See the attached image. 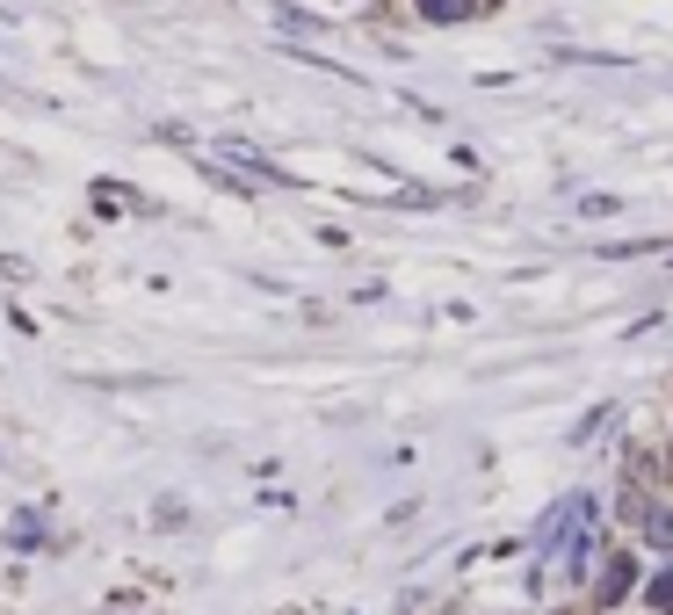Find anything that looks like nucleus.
Here are the masks:
<instances>
[{"label": "nucleus", "instance_id": "f257e3e1", "mask_svg": "<svg viewBox=\"0 0 673 615\" xmlns=\"http://www.w3.org/2000/svg\"><path fill=\"white\" fill-rule=\"evenodd\" d=\"M558 543H572V565L594 558V500H565L536 521V558H550Z\"/></svg>", "mask_w": 673, "mask_h": 615}, {"label": "nucleus", "instance_id": "f03ea898", "mask_svg": "<svg viewBox=\"0 0 673 615\" xmlns=\"http://www.w3.org/2000/svg\"><path fill=\"white\" fill-rule=\"evenodd\" d=\"M37 536H44V514H37V507H15V514H8V543H22V550H29Z\"/></svg>", "mask_w": 673, "mask_h": 615}, {"label": "nucleus", "instance_id": "7ed1b4c3", "mask_svg": "<svg viewBox=\"0 0 673 615\" xmlns=\"http://www.w3.org/2000/svg\"><path fill=\"white\" fill-rule=\"evenodd\" d=\"M413 8H420L427 22H464V15H471V0H413Z\"/></svg>", "mask_w": 673, "mask_h": 615}, {"label": "nucleus", "instance_id": "20e7f679", "mask_svg": "<svg viewBox=\"0 0 673 615\" xmlns=\"http://www.w3.org/2000/svg\"><path fill=\"white\" fill-rule=\"evenodd\" d=\"M608 420H616V406H594L587 420H579V435H572V442H579V449H587V442L601 435V427H608Z\"/></svg>", "mask_w": 673, "mask_h": 615}, {"label": "nucleus", "instance_id": "39448f33", "mask_svg": "<svg viewBox=\"0 0 673 615\" xmlns=\"http://www.w3.org/2000/svg\"><path fill=\"white\" fill-rule=\"evenodd\" d=\"M623 587H630V558H616V565H608V572H601V601H616Z\"/></svg>", "mask_w": 673, "mask_h": 615}, {"label": "nucleus", "instance_id": "423d86ee", "mask_svg": "<svg viewBox=\"0 0 673 615\" xmlns=\"http://www.w3.org/2000/svg\"><path fill=\"white\" fill-rule=\"evenodd\" d=\"M645 536H652L659 550H673V514H645Z\"/></svg>", "mask_w": 673, "mask_h": 615}, {"label": "nucleus", "instance_id": "0eeeda50", "mask_svg": "<svg viewBox=\"0 0 673 615\" xmlns=\"http://www.w3.org/2000/svg\"><path fill=\"white\" fill-rule=\"evenodd\" d=\"M652 608H659V615H673V572H659V579H652Z\"/></svg>", "mask_w": 673, "mask_h": 615}]
</instances>
